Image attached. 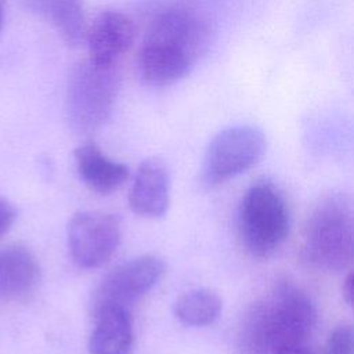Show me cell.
<instances>
[{
    "instance_id": "obj_1",
    "label": "cell",
    "mask_w": 354,
    "mask_h": 354,
    "mask_svg": "<svg viewBox=\"0 0 354 354\" xmlns=\"http://www.w3.org/2000/svg\"><path fill=\"white\" fill-rule=\"evenodd\" d=\"M317 324L310 295L290 281H279L241 317L236 342L241 354H275L307 343Z\"/></svg>"
},
{
    "instance_id": "obj_2",
    "label": "cell",
    "mask_w": 354,
    "mask_h": 354,
    "mask_svg": "<svg viewBox=\"0 0 354 354\" xmlns=\"http://www.w3.org/2000/svg\"><path fill=\"white\" fill-rule=\"evenodd\" d=\"M354 220L348 196L330 192L314 206L304 230L303 259L315 270L340 272L353 261Z\"/></svg>"
},
{
    "instance_id": "obj_3",
    "label": "cell",
    "mask_w": 354,
    "mask_h": 354,
    "mask_svg": "<svg viewBox=\"0 0 354 354\" xmlns=\"http://www.w3.org/2000/svg\"><path fill=\"white\" fill-rule=\"evenodd\" d=\"M119 94L116 65L84 59L73 66L66 83L65 118L76 134H91L112 115Z\"/></svg>"
},
{
    "instance_id": "obj_4",
    "label": "cell",
    "mask_w": 354,
    "mask_h": 354,
    "mask_svg": "<svg viewBox=\"0 0 354 354\" xmlns=\"http://www.w3.org/2000/svg\"><path fill=\"white\" fill-rule=\"evenodd\" d=\"M238 230L242 245L254 257L275 253L289 235L290 212L281 189L268 178L254 181L243 194Z\"/></svg>"
},
{
    "instance_id": "obj_5",
    "label": "cell",
    "mask_w": 354,
    "mask_h": 354,
    "mask_svg": "<svg viewBox=\"0 0 354 354\" xmlns=\"http://www.w3.org/2000/svg\"><path fill=\"white\" fill-rule=\"evenodd\" d=\"M264 133L250 124L230 126L209 142L202 165V181L214 187L252 169L264 155Z\"/></svg>"
},
{
    "instance_id": "obj_6",
    "label": "cell",
    "mask_w": 354,
    "mask_h": 354,
    "mask_svg": "<svg viewBox=\"0 0 354 354\" xmlns=\"http://www.w3.org/2000/svg\"><path fill=\"white\" fill-rule=\"evenodd\" d=\"M163 274L165 263L155 254H141L116 266L93 292V315L112 307L129 308L130 304L148 293Z\"/></svg>"
},
{
    "instance_id": "obj_7",
    "label": "cell",
    "mask_w": 354,
    "mask_h": 354,
    "mask_svg": "<svg viewBox=\"0 0 354 354\" xmlns=\"http://www.w3.org/2000/svg\"><path fill=\"white\" fill-rule=\"evenodd\" d=\"M68 249L72 260L82 268L104 266L120 242V221L115 214L76 212L66 227Z\"/></svg>"
},
{
    "instance_id": "obj_8",
    "label": "cell",
    "mask_w": 354,
    "mask_h": 354,
    "mask_svg": "<svg viewBox=\"0 0 354 354\" xmlns=\"http://www.w3.org/2000/svg\"><path fill=\"white\" fill-rule=\"evenodd\" d=\"M212 35L210 25L198 12L185 7H170L152 19L145 40L174 48L196 64L207 53Z\"/></svg>"
},
{
    "instance_id": "obj_9",
    "label": "cell",
    "mask_w": 354,
    "mask_h": 354,
    "mask_svg": "<svg viewBox=\"0 0 354 354\" xmlns=\"http://www.w3.org/2000/svg\"><path fill=\"white\" fill-rule=\"evenodd\" d=\"M170 188L171 178L167 165L155 156L142 160L129 192L130 209L142 217H162L170 205Z\"/></svg>"
},
{
    "instance_id": "obj_10",
    "label": "cell",
    "mask_w": 354,
    "mask_h": 354,
    "mask_svg": "<svg viewBox=\"0 0 354 354\" xmlns=\"http://www.w3.org/2000/svg\"><path fill=\"white\" fill-rule=\"evenodd\" d=\"M134 28L130 18L115 10L98 14L87 28L86 40L90 59L102 65H116V61L130 48Z\"/></svg>"
},
{
    "instance_id": "obj_11",
    "label": "cell",
    "mask_w": 354,
    "mask_h": 354,
    "mask_svg": "<svg viewBox=\"0 0 354 354\" xmlns=\"http://www.w3.org/2000/svg\"><path fill=\"white\" fill-rule=\"evenodd\" d=\"M41 281V267L36 254L24 245L0 249V297L25 300Z\"/></svg>"
},
{
    "instance_id": "obj_12",
    "label": "cell",
    "mask_w": 354,
    "mask_h": 354,
    "mask_svg": "<svg viewBox=\"0 0 354 354\" xmlns=\"http://www.w3.org/2000/svg\"><path fill=\"white\" fill-rule=\"evenodd\" d=\"M195 64L167 46L144 40L137 55L140 79L149 87H169L185 77Z\"/></svg>"
},
{
    "instance_id": "obj_13",
    "label": "cell",
    "mask_w": 354,
    "mask_h": 354,
    "mask_svg": "<svg viewBox=\"0 0 354 354\" xmlns=\"http://www.w3.org/2000/svg\"><path fill=\"white\" fill-rule=\"evenodd\" d=\"M73 156L80 178L97 194H112L129 178V167L124 163L108 158L95 144L88 142L80 145L76 148Z\"/></svg>"
},
{
    "instance_id": "obj_14",
    "label": "cell",
    "mask_w": 354,
    "mask_h": 354,
    "mask_svg": "<svg viewBox=\"0 0 354 354\" xmlns=\"http://www.w3.org/2000/svg\"><path fill=\"white\" fill-rule=\"evenodd\" d=\"M21 4L47 21L71 47L84 43L87 24L83 0H19Z\"/></svg>"
},
{
    "instance_id": "obj_15",
    "label": "cell",
    "mask_w": 354,
    "mask_h": 354,
    "mask_svg": "<svg viewBox=\"0 0 354 354\" xmlns=\"http://www.w3.org/2000/svg\"><path fill=\"white\" fill-rule=\"evenodd\" d=\"M94 319L95 325L88 342L91 354L131 353L134 328L129 308H105L94 314Z\"/></svg>"
},
{
    "instance_id": "obj_16",
    "label": "cell",
    "mask_w": 354,
    "mask_h": 354,
    "mask_svg": "<svg viewBox=\"0 0 354 354\" xmlns=\"http://www.w3.org/2000/svg\"><path fill=\"white\" fill-rule=\"evenodd\" d=\"M223 308L221 297L217 292L209 288L191 289L173 304L176 318L187 326H207L217 321Z\"/></svg>"
},
{
    "instance_id": "obj_17",
    "label": "cell",
    "mask_w": 354,
    "mask_h": 354,
    "mask_svg": "<svg viewBox=\"0 0 354 354\" xmlns=\"http://www.w3.org/2000/svg\"><path fill=\"white\" fill-rule=\"evenodd\" d=\"M322 354H354V330L350 324L336 326L326 337Z\"/></svg>"
},
{
    "instance_id": "obj_18",
    "label": "cell",
    "mask_w": 354,
    "mask_h": 354,
    "mask_svg": "<svg viewBox=\"0 0 354 354\" xmlns=\"http://www.w3.org/2000/svg\"><path fill=\"white\" fill-rule=\"evenodd\" d=\"M18 212L15 206L4 198H0V239L11 230L17 220Z\"/></svg>"
},
{
    "instance_id": "obj_19",
    "label": "cell",
    "mask_w": 354,
    "mask_h": 354,
    "mask_svg": "<svg viewBox=\"0 0 354 354\" xmlns=\"http://www.w3.org/2000/svg\"><path fill=\"white\" fill-rule=\"evenodd\" d=\"M275 354H314V351L311 350V347L307 343H301V344H293V346L283 347V348L278 350Z\"/></svg>"
},
{
    "instance_id": "obj_20",
    "label": "cell",
    "mask_w": 354,
    "mask_h": 354,
    "mask_svg": "<svg viewBox=\"0 0 354 354\" xmlns=\"http://www.w3.org/2000/svg\"><path fill=\"white\" fill-rule=\"evenodd\" d=\"M343 297L348 306L353 303V274L350 272L343 285Z\"/></svg>"
},
{
    "instance_id": "obj_21",
    "label": "cell",
    "mask_w": 354,
    "mask_h": 354,
    "mask_svg": "<svg viewBox=\"0 0 354 354\" xmlns=\"http://www.w3.org/2000/svg\"><path fill=\"white\" fill-rule=\"evenodd\" d=\"M4 21V0H0V30Z\"/></svg>"
}]
</instances>
